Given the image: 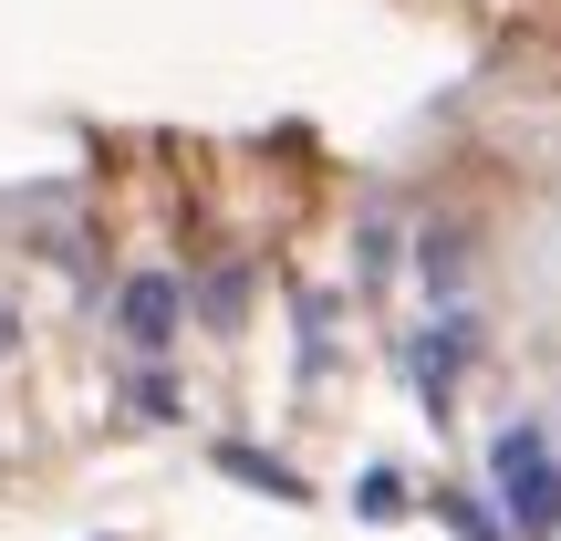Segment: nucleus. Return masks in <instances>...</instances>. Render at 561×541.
I'll list each match as a JSON object with an SVG mask.
<instances>
[{"mask_svg":"<svg viewBox=\"0 0 561 541\" xmlns=\"http://www.w3.org/2000/svg\"><path fill=\"white\" fill-rule=\"evenodd\" d=\"M0 354H11V313H0Z\"/></svg>","mask_w":561,"mask_h":541,"instance_id":"20e7f679","label":"nucleus"},{"mask_svg":"<svg viewBox=\"0 0 561 541\" xmlns=\"http://www.w3.org/2000/svg\"><path fill=\"white\" fill-rule=\"evenodd\" d=\"M405 510V489H396V469H364V521H396Z\"/></svg>","mask_w":561,"mask_h":541,"instance_id":"7ed1b4c3","label":"nucleus"},{"mask_svg":"<svg viewBox=\"0 0 561 541\" xmlns=\"http://www.w3.org/2000/svg\"><path fill=\"white\" fill-rule=\"evenodd\" d=\"M178 323H187L178 271H125V281H115V334L136 343V354H167V343H178Z\"/></svg>","mask_w":561,"mask_h":541,"instance_id":"f03ea898","label":"nucleus"},{"mask_svg":"<svg viewBox=\"0 0 561 541\" xmlns=\"http://www.w3.org/2000/svg\"><path fill=\"white\" fill-rule=\"evenodd\" d=\"M489 500H500V531H520V541L561 531V459H551V427L541 417L489 427Z\"/></svg>","mask_w":561,"mask_h":541,"instance_id":"f257e3e1","label":"nucleus"}]
</instances>
